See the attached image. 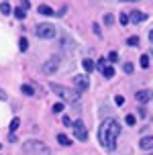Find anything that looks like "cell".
I'll use <instances>...</instances> for the list:
<instances>
[{
    "label": "cell",
    "mask_w": 153,
    "mask_h": 155,
    "mask_svg": "<svg viewBox=\"0 0 153 155\" xmlns=\"http://www.w3.org/2000/svg\"><path fill=\"white\" fill-rule=\"evenodd\" d=\"M125 123L133 127V124H135V114H127V118H125Z\"/></svg>",
    "instance_id": "obj_24"
},
{
    "label": "cell",
    "mask_w": 153,
    "mask_h": 155,
    "mask_svg": "<svg viewBox=\"0 0 153 155\" xmlns=\"http://www.w3.org/2000/svg\"><path fill=\"white\" fill-rule=\"evenodd\" d=\"M82 68H84V70L88 71V74L96 70V65H94V61H92V59H84V61H82Z\"/></svg>",
    "instance_id": "obj_12"
},
{
    "label": "cell",
    "mask_w": 153,
    "mask_h": 155,
    "mask_svg": "<svg viewBox=\"0 0 153 155\" xmlns=\"http://www.w3.org/2000/svg\"><path fill=\"white\" fill-rule=\"evenodd\" d=\"M94 65H96V68H98V70L102 71L104 68H106V59H98V63H94Z\"/></svg>",
    "instance_id": "obj_21"
},
{
    "label": "cell",
    "mask_w": 153,
    "mask_h": 155,
    "mask_svg": "<svg viewBox=\"0 0 153 155\" xmlns=\"http://www.w3.org/2000/svg\"><path fill=\"white\" fill-rule=\"evenodd\" d=\"M37 12H39V15H43V16H53V8L47 6V4H41V6L37 8Z\"/></svg>",
    "instance_id": "obj_11"
},
{
    "label": "cell",
    "mask_w": 153,
    "mask_h": 155,
    "mask_svg": "<svg viewBox=\"0 0 153 155\" xmlns=\"http://www.w3.org/2000/svg\"><path fill=\"white\" fill-rule=\"evenodd\" d=\"M102 74H104V78H112V76H115V68H110V65H106V68L102 70Z\"/></svg>",
    "instance_id": "obj_17"
},
{
    "label": "cell",
    "mask_w": 153,
    "mask_h": 155,
    "mask_svg": "<svg viewBox=\"0 0 153 155\" xmlns=\"http://www.w3.org/2000/svg\"><path fill=\"white\" fill-rule=\"evenodd\" d=\"M18 49H21V51H27V49H29V41H27L25 37L18 41Z\"/></svg>",
    "instance_id": "obj_19"
},
{
    "label": "cell",
    "mask_w": 153,
    "mask_h": 155,
    "mask_svg": "<svg viewBox=\"0 0 153 155\" xmlns=\"http://www.w3.org/2000/svg\"><path fill=\"white\" fill-rule=\"evenodd\" d=\"M118 21H121V25H129V15H125V12H122V15L118 16Z\"/></svg>",
    "instance_id": "obj_23"
},
{
    "label": "cell",
    "mask_w": 153,
    "mask_h": 155,
    "mask_svg": "<svg viewBox=\"0 0 153 155\" xmlns=\"http://www.w3.org/2000/svg\"><path fill=\"white\" fill-rule=\"evenodd\" d=\"M0 100H6V94H4V90H0Z\"/></svg>",
    "instance_id": "obj_31"
},
{
    "label": "cell",
    "mask_w": 153,
    "mask_h": 155,
    "mask_svg": "<svg viewBox=\"0 0 153 155\" xmlns=\"http://www.w3.org/2000/svg\"><path fill=\"white\" fill-rule=\"evenodd\" d=\"M63 124H68V127H72V120H69V116H63Z\"/></svg>",
    "instance_id": "obj_30"
},
{
    "label": "cell",
    "mask_w": 153,
    "mask_h": 155,
    "mask_svg": "<svg viewBox=\"0 0 153 155\" xmlns=\"http://www.w3.org/2000/svg\"><path fill=\"white\" fill-rule=\"evenodd\" d=\"M149 55H141V59H139V63H141V68H149Z\"/></svg>",
    "instance_id": "obj_18"
},
{
    "label": "cell",
    "mask_w": 153,
    "mask_h": 155,
    "mask_svg": "<svg viewBox=\"0 0 153 155\" xmlns=\"http://www.w3.org/2000/svg\"><path fill=\"white\" fill-rule=\"evenodd\" d=\"M74 84H76L78 92H86L88 86H90V82H88V78H86V76H76V78H74Z\"/></svg>",
    "instance_id": "obj_7"
},
{
    "label": "cell",
    "mask_w": 153,
    "mask_h": 155,
    "mask_svg": "<svg viewBox=\"0 0 153 155\" xmlns=\"http://www.w3.org/2000/svg\"><path fill=\"white\" fill-rule=\"evenodd\" d=\"M151 155H153V153H151Z\"/></svg>",
    "instance_id": "obj_34"
},
{
    "label": "cell",
    "mask_w": 153,
    "mask_h": 155,
    "mask_svg": "<svg viewBox=\"0 0 153 155\" xmlns=\"http://www.w3.org/2000/svg\"><path fill=\"white\" fill-rule=\"evenodd\" d=\"M72 127H74V135H76V139L80 141H86L88 139V131H86V127L82 120H76V123H72Z\"/></svg>",
    "instance_id": "obj_6"
},
{
    "label": "cell",
    "mask_w": 153,
    "mask_h": 155,
    "mask_svg": "<svg viewBox=\"0 0 153 155\" xmlns=\"http://www.w3.org/2000/svg\"><path fill=\"white\" fill-rule=\"evenodd\" d=\"M149 41H151V43H153V31L149 33Z\"/></svg>",
    "instance_id": "obj_32"
},
{
    "label": "cell",
    "mask_w": 153,
    "mask_h": 155,
    "mask_svg": "<svg viewBox=\"0 0 153 155\" xmlns=\"http://www.w3.org/2000/svg\"><path fill=\"white\" fill-rule=\"evenodd\" d=\"M0 12H2V15H10V12H12V10H10V4H8V2H2V4H0Z\"/></svg>",
    "instance_id": "obj_16"
},
{
    "label": "cell",
    "mask_w": 153,
    "mask_h": 155,
    "mask_svg": "<svg viewBox=\"0 0 153 155\" xmlns=\"http://www.w3.org/2000/svg\"><path fill=\"white\" fill-rule=\"evenodd\" d=\"M139 147L143 149V151H149V149H153V135H151V137H143V139L139 141Z\"/></svg>",
    "instance_id": "obj_9"
},
{
    "label": "cell",
    "mask_w": 153,
    "mask_h": 155,
    "mask_svg": "<svg viewBox=\"0 0 153 155\" xmlns=\"http://www.w3.org/2000/svg\"><path fill=\"white\" fill-rule=\"evenodd\" d=\"M112 23H115V16H112V15H106V16H104V25H108V27H110Z\"/></svg>",
    "instance_id": "obj_22"
},
{
    "label": "cell",
    "mask_w": 153,
    "mask_h": 155,
    "mask_svg": "<svg viewBox=\"0 0 153 155\" xmlns=\"http://www.w3.org/2000/svg\"><path fill=\"white\" fill-rule=\"evenodd\" d=\"M129 45H131V47H137V45H139V37H131V39H129Z\"/></svg>",
    "instance_id": "obj_27"
},
{
    "label": "cell",
    "mask_w": 153,
    "mask_h": 155,
    "mask_svg": "<svg viewBox=\"0 0 153 155\" xmlns=\"http://www.w3.org/2000/svg\"><path fill=\"white\" fill-rule=\"evenodd\" d=\"M57 68H59V55H53L51 59H47V61L43 63V74L51 76V74L57 71Z\"/></svg>",
    "instance_id": "obj_5"
},
{
    "label": "cell",
    "mask_w": 153,
    "mask_h": 155,
    "mask_svg": "<svg viewBox=\"0 0 153 155\" xmlns=\"http://www.w3.org/2000/svg\"><path fill=\"white\" fill-rule=\"evenodd\" d=\"M122 70L127 71V74H133V63H125V65H122Z\"/></svg>",
    "instance_id": "obj_28"
},
{
    "label": "cell",
    "mask_w": 153,
    "mask_h": 155,
    "mask_svg": "<svg viewBox=\"0 0 153 155\" xmlns=\"http://www.w3.org/2000/svg\"><path fill=\"white\" fill-rule=\"evenodd\" d=\"M115 102L118 104V106H122V104H125V98H122V96H116V98H115Z\"/></svg>",
    "instance_id": "obj_29"
},
{
    "label": "cell",
    "mask_w": 153,
    "mask_h": 155,
    "mask_svg": "<svg viewBox=\"0 0 153 155\" xmlns=\"http://www.w3.org/2000/svg\"><path fill=\"white\" fill-rule=\"evenodd\" d=\"M61 110H63V104H61V102H57V104H53V112H55V114H59Z\"/></svg>",
    "instance_id": "obj_25"
},
{
    "label": "cell",
    "mask_w": 153,
    "mask_h": 155,
    "mask_svg": "<svg viewBox=\"0 0 153 155\" xmlns=\"http://www.w3.org/2000/svg\"><path fill=\"white\" fill-rule=\"evenodd\" d=\"M21 92H23V94H27V96H33V94H35V90H33V86L25 84V86H21Z\"/></svg>",
    "instance_id": "obj_14"
},
{
    "label": "cell",
    "mask_w": 153,
    "mask_h": 155,
    "mask_svg": "<svg viewBox=\"0 0 153 155\" xmlns=\"http://www.w3.org/2000/svg\"><path fill=\"white\" fill-rule=\"evenodd\" d=\"M55 27L51 23H41V25H37V29H35V35L37 37H41V39H53L55 37Z\"/></svg>",
    "instance_id": "obj_4"
},
{
    "label": "cell",
    "mask_w": 153,
    "mask_h": 155,
    "mask_svg": "<svg viewBox=\"0 0 153 155\" xmlns=\"http://www.w3.org/2000/svg\"><path fill=\"white\" fill-rule=\"evenodd\" d=\"M25 149V153H29V155H49L51 151H49V147H47L45 143H41V141H27L23 145Z\"/></svg>",
    "instance_id": "obj_3"
},
{
    "label": "cell",
    "mask_w": 153,
    "mask_h": 155,
    "mask_svg": "<svg viewBox=\"0 0 153 155\" xmlns=\"http://www.w3.org/2000/svg\"><path fill=\"white\" fill-rule=\"evenodd\" d=\"M121 2H139V0H121Z\"/></svg>",
    "instance_id": "obj_33"
},
{
    "label": "cell",
    "mask_w": 153,
    "mask_h": 155,
    "mask_svg": "<svg viewBox=\"0 0 153 155\" xmlns=\"http://www.w3.org/2000/svg\"><path fill=\"white\" fill-rule=\"evenodd\" d=\"M15 16L18 18V21H23L25 16H27V12H25V8H21V6H18V8H15Z\"/></svg>",
    "instance_id": "obj_15"
},
{
    "label": "cell",
    "mask_w": 153,
    "mask_h": 155,
    "mask_svg": "<svg viewBox=\"0 0 153 155\" xmlns=\"http://www.w3.org/2000/svg\"><path fill=\"white\" fill-rule=\"evenodd\" d=\"M135 96H137V100L141 102V104H145V102L151 100V92H147V90H139Z\"/></svg>",
    "instance_id": "obj_10"
},
{
    "label": "cell",
    "mask_w": 153,
    "mask_h": 155,
    "mask_svg": "<svg viewBox=\"0 0 153 155\" xmlns=\"http://www.w3.org/2000/svg\"><path fill=\"white\" fill-rule=\"evenodd\" d=\"M18 124H21V118H12V120H10V131L15 133L16 129H18Z\"/></svg>",
    "instance_id": "obj_20"
},
{
    "label": "cell",
    "mask_w": 153,
    "mask_h": 155,
    "mask_svg": "<svg viewBox=\"0 0 153 155\" xmlns=\"http://www.w3.org/2000/svg\"><path fill=\"white\" fill-rule=\"evenodd\" d=\"M51 90H53L59 98H63L65 102H78L80 100V92L78 90H69V88H63V86H59V84H51Z\"/></svg>",
    "instance_id": "obj_2"
},
{
    "label": "cell",
    "mask_w": 153,
    "mask_h": 155,
    "mask_svg": "<svg viewBox=\"0 0 153 155\" xmlns=\"http://www.w3.org/2000/svg\"><path fill=\"white\" fill-rule=\"evenodd\" d=\"M57 141H59V145H63V147H69V145H72L69 137H65L63 133H59V135H57Z\"/></svg>",
    "instance_id": "obj_13"
},
{
    "label": "cell",
    "mask_w": 153,
    "mask_h": 155,
    "mask_svg": "<svg viewBox=\"0 0 153 155\" xmlns=\"http://www.w3.org/2000/svg\"><path fill=\"white\" fill-rule=\"evenodd\" d=\"M145 18H147L145 12H141V10H133V12L129 15V23L137 25V23H141V21H145Z\"/></svg>",
    "instance_id": "obj_8"
},
{
    "label": "cell",
    "mask_w": 153,
    "mask_h": 155,
    "mask_svg": "<svg viewBox=\"0 0 153 155\" xmlns=\"http://www.w3.org/2000/svg\"><path fill=\"white\" fill-rule=\"evenodd\" d=\"M118 135H121V124L116 123L115 118H104L102 124H100L98 129V141L100 145L108 151H112L116 147V139H118Z\"/></svg>",
    "instance_id": "obj_1"
},
{
    "label": "cell",
    "mask_w": 153,
    "mask_h": 155,
    "mask_svg": "<svg viewBox=\"0 0 153 155\" xmlns=\"http://www.w3.org/2000/svg\"><path fill=\"white\" fill-rule=\"evenodd\" d=\"M116 59H118V53H116V51H110V55H108V61H112V63H115Z\"/></svg>",
    "instance_id": "obj_26"
}]
</instances>
